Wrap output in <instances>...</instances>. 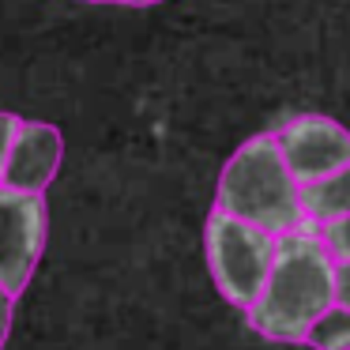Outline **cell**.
I'll return each mask as SVG.
<instances>
[{
  "label": "cell",
  "instance_id": "8992f818",
  "mask_svg": "<svg viewBox=\"0 0 350 350\" xmlns=\"http://www.w3.org/2000/svg\"><path fill=\"white\" fill-rule=\"evenodd\" d=\"M64 159V139L53 124L46 121H23L16 144H12V159L4 170V185L19 192H42L53 185L57 170Z\"/></svg>",
  "mask_w": 350,
  "mask_h": 350
},
{
  "label": "cell",
  "instance_id": "7c38bea8",
  "mask_svg": "<svg viewBox=\"0 0 350 350\" xmlns=\"http://www.w3.org/2000/svg\"><path fill=\"white\" fill-rule=\"evenodd\" d=\"M335 301L350 309V260L335 264Z\"/></svg>",
  "mask_w": 350,
  "mask_h": 350
},
{
  "label": "cell",
  "instance_id": "52a82bcc",
  "mask_svg": "<svg viewBox=\"0 0 350 350\" xmlns=\"http://www.w3.org/2000/svg\"><path fill=\"white\" fill-rule=\"evenodd\" d=\"M301 200H305V215H309L312 226L347 219L350 215V166L335 170L332 177H324L317 185H305Z\"/></svg>",
  "mask_w": 350,
  "mask_h": 350
},
{
  "label": "cell",
  "instance_id": "3957f363",
  "mask_svg": "<svg viewBox=\"0 0 350 350\" xmlns=\"http://www.w3.org/2000/svg\"><path fill=\"white\" fill-rule=\"evenodd\" d=\"M275 249H279V237L222 211V207H215L211 219H207V267H211V279L219 286V294L245 312L264 294V282L275 264Z\"/></svg>",
  "mask_w": 350,
  "mask_h": 350
},
{
  "label": "cell",
  "instance_id": "5b68a950",
  "mask_svg": "<svg viewBox=\"0 0 350 350\" xmlns=\"http://www.w3.org/2000/svg\"><path fill=\"white\" fill-rule=\"evenodd\" d=\"M275 136H279L286 166L294 170L301 189L350 166V132L335 124L332 117H297Z\"/></svg>",
  "mask_w": 350,
  "mask_h": 350
},
{
  "label": "cell",
  "instance_id": "277c9868",
  "mask_svg": "<svg viewBox=\"0 0 350 350\" xmlns=\"http://www.w3.org/2000/svg\"><path fill=\"white\" fill-rule=\"evenodd\" d=\"M46 249V196L0 185V282L23 294Z\"/></svg>",
  "mask_w": 350,
  "mask_h": 350
},
{
  "label": "cell",
  "instance_id": "8fae6325",
  "mask_svg": "<svg viewBox=\"0 0 350 350\" xmlns=\"http://www.w3.org/2000/svg\"><path fill=\"white\" fill-rule=\"evenodd\" d=\"M12 312H16V294L0 282V350H4L8 332H12Z\"/></svg>",
  "mask_w": 350,
  "mask_h": 350
},
{
  "label": "cell",
  "instance_id": "6da1fadb",
  "mask_svg": "<svg viewBox=\"0 0 350 350\" xmlns=\"http://www.w3.org/2000/svg\"><path fill=\"white\" fill-rule=\"evenodd\" d=\"M335 305V256L320 241V230L301 226L279 237L271 275L249 324L275 342H305L309 327Z\"/></svg>",
  "mask_w": 350,
  "mask_h": 350
},
{
  "label": "cell",
  "instance_id": "7a4b0ae2",
  "mask_svg": "<svg viewBox=\"0 0 350 350\" xmlns=\"http://www.w3.org/2000/svg\"><path fill=\"white\" fill-rule=\"evenodd\" d=\"M215 207L267 230L271 237H286L294 230L309 226L301 200V181L286 166V154L275 132L252 136L230 154L222 166Z\"/></svg>",
  "mask_w": 350,
  "mask_h": 350
},
{
  "label": "cell",
  "instance_id": "9c48e42d",
  "mask_svg": "<svg viewBox=\"0 0 350 350\" xmlns=\"http://www.w3.org/2000/svg\"><path fill=\"white\" fill-rule=\"evenodd\" d=\"M320 230V241L327 245V252L335 256V264L339 260H350V215L347 219H335V222H324Z\"/></svg>",
  "mask_w": 350,
  "mask_h": 350
},
{
  "label": "cell",
  "instance_id": "30bf717a",
  "mask_svg": "<svg viewBox=\"0 0 350 350\" xmlns=\"http://www.w3.org/2000/svg\"><path fill=\"white\" fill-rule=\"evenodd\" d=\"M19 129H23V121H19L16 113H0V185H4V170H8L12 144H16Z\"/></svg>",
  "mask_w": 350,
  "mask_h": 350
},
{
  "label": "cell",
  "instance_id": "4fadbf2b",
  "mask_svg": "<svg viewBox=\"0 0 350 350\" xmlns=\"http://www.w3.org/2000/svg\"><path fill=\"white\" fill-rule=\"evenodd\" d=\"M98 4H129V8H147V4H159V0H98Z\"/></svg>",
  "mask_w": 350,
  "mask_h": 350
},
{
  "label": "cell",
  "instance_id": "ba28073f",
  "mask_svg": "<svg viewBox=\"0 0 350 350\" xmlns=\"http://www.w3.org/2000/svg\"><path fill=\"white\" fill-rule=\"evenodd\" d=\"M305 347L312 350H350V309L335 301L317 324L309 327V339Z\"/></svg>",
  "mask_w": 350,
  "mask_h": 350
}]
</instances>
